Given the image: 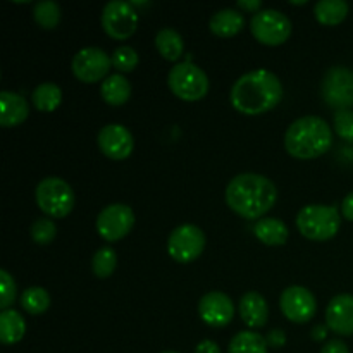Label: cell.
Returning a JSON list of instances; mask_svg holds the SVG:
<instances>
[{
    "mask_svg": "<svg viewBox=\"0 0 353 353\" xmlns=\"http://www.w3.org/2000/svg\"><path fill=\"white\" fill-rule=\"evenodd\" d=\"M278 200V188L269 178L255 172L234 176L226 186V203L234 214L248 221L264 219Z\"/></svg>",
    "mask_w": 353,
    "mask_h": 353,
    "instance_id": "cell-1",
    "label": "cell"
},
{
    "mask_svg": "<svg viewBox=\"0 0 353 353\" xmlns=\"http://www.w3.org/2000/svg\"><path fill=\"white\" fill-rule=\"evenodd\" d=\"M283 99L278 76L268 69H255L236 79L230 93L231 105L245 116H261L274 109Z\"/></svg>",
    "mask_w": 353,
    "mask_h": 353,
    "instance_id": "cell-2",
    "label": "cell"
},
{
    "mask_svg": "<svg viewBox=\"0 0 353 353\" xmlns=\"http://www.w3.org/2000/svg\"><path fill=\"white\" fill-rule=\"evenodd\" d=\"M333 145L331 126L317 116H303L290 124L285 134V148L292 157L310 161L326 154Z\"/></svg>",
    "mask_w": 353,
    "mask_h": 353,
    "instance_id": "cell-3",
    "label": "cell"
},
{
    "mask_svg": "<svg viewBox=\"0 0 353 353\" xmlns=\"http://www.w3.org/2000/svg\"><path fill=\"white\" fill-rule=\"evenodd\" d=\"M341 214L334 205H305L296 216L300 234L312 241H326L338 234Z\"/></svg>",
    "mask_w": 353,
    "mask_h": 353,
    "instance_id": "cell-4",
    "label": "cell"
},
{
    "mask_svg": "<svg viewBox=\"0 0 353 353\" xmlns=\"http://www.w3.org/2000/svg\"><path fill=\"white\" fill-rule=\"evenodd\" d=\"M37 205L45 216L52 219H62L69 216V212L74 207V192L62 178H45L38 183L37 192H34Z\"/></svg>",
    "mask_w": 353,
    "mask_h": 353,
    "instance_id": "cell-5",
    "label": "cell"
},
{
    "mask_svg": "<svg viewBox=\"0 0 353 353\" xmlns=\"http://www.w3.org/2000/svg\"><path fill=\"white\" fill-rule=\"evenodd\" d=\"M168 85L178 99L185 102H199L209 93V78L193 62H179L169 71Z\"/></svg>",
    "mask_w": 353,
    "mask_h": 353,
    "instance_id": "cell-6",
    "label": "cell"
},
{
    "mask_svg": "<svg viewBox=\"0 0 353 353\" xmlns=\"http://www.w3.org/2000/svg\"><path fill=\"white\" fill-rule=\"evenodd\" d=\"M250 31L259 43L278 47L285 43L292 34V21L281 10L265 9L252 17Z\"/></svg>",
    "mask_w": 353,
    "mask_h": 353,
    "instance_id": "cell-7",
    "label": "cell"
},
{
    "mask_svg": "<svg viewBox=\"0 0 353 353\" xmlns=\"http://www.w3.org/2000/svg\"><path fill=\"white\" fill-rule=\"evenodd\" d=\"M321 93L326 105L336 110L353 107V71L345 65L327 69L321 83Z\"/></svg>",
    "mask_w": 353,
    "mask_h": 353,
    "instance_id": "cell-8",
    "label": "cell"
},
{
    "mask_svg": "<svg viewBox=\"0 0 353 353\" xmlns=\"http://www.w3.org/2000/svg\"><path fill=\"white\" fill-rule=\"evenodd\" d=\"M205 234L195 224H181L168 238V254L179 264H190L202 255Z\"/></svg>",
    "mask_w": 353,
    "mask_h": 353,
    "instance_id": "cell-9",
    "label": "cell"
},
{
    "mask_svg": "<svg viewBox=\"0 0 353 353\" xmlns=\"http://www.w3.org/2000/svg\"><path fill=\"white\" fill-rule=\"evenodd\" d=\"M110 65H112V59L105 50L99 47L81 48L79 52H76L71 62L72 74L81 83H88V85L109 78Z\"/></svg>",
    "mask_w": 353,
    "mask_h": 353,
    "instance_id": "cell-10",
    "label": "cell"
},
{
    "mask_svg": "<svg viewBox=\"0 0 353 353\" xmlns=\"http://www.w3.org/2000/svg\"><path fill=\"white\" fill-rule=\"evenodd\" d=\"M102 28L107 37L123 41L134 34L138 28V14L128 2L114 0L102 10Z\"/></svg>",
    "mask_w": 353,
    "mask_h": 353,
    "instance_id": "cell-11",
    "label": "cell"
},
{
    "mask_svg": "<svg viewBox=\"0 0 353 353\" xmlns=\"http://www.w3.org/2000/svg\"><path fill=\"white\" fill-rule=\"evenodd\" d=\"M134 226V212L124 203H110L97 216V231L107 241H119L131 233Z\"/></svg>",
    "mask_w": 353,
    "mask_h": 353,
    "instance_id": "cell-12",
    "label": "cell"
},
{
    "mask_svg": "<svg viewBox=\"0 0 353 353\" xmlns=\"http://www.w3.org/2000/svg\"><path fill=\"white\" fill-rule=\"evenodd\" d=\"M283 316L295 324H305L316 316L317 302L310 290L303 286H288L279 299Z\"/></svg>",
    "mask_w": 353,
    "mask_h": 353,
    "instance_id": "cell-13",
    "label": "cell"
},
{
    "mask_svg": "<svg viewBox=\"0 0 353 353\" xmlns=\"http://www.w3.org/2000/svg\"><path fill=\"white\" fill-rule=\"evenodd\" d=\"M100 152L112 161H124L133 154L134 138L130 130L121 124H105L97 137Z\"/></svg>",
    "mask_w": 353,
    "mask_h": 353,
    "instance_id": "cell-14",
    "label": "cell"
},
{
    "mask_svg": "<svg viewBox=\"0 0 353 353\" xmlns=\"http://www.w3.org/2000/svg\"><path fill=\"white\" fill-rule=\"evenodd\" d=\"M200 319L210 327H224L233 321L234 303L226 293L209 292L199 302Z\"/></svg>",
    "mask_w": 353,
    "mask_h": 353,
    "instance_id": "cell-15",
    "label": "cell"
},
{
    "mask_svg": "<svg viewBox=\"0 0 353 353\" xmlns=\"http://www.w3.org/2000/svg\"><path fill=\"white\" fill-rule=\"evenodd\" d=\"M326 326L340 336L353 334V295H336L326 309Z\"/></svg>",
    "mask_w": 353,
    "mask_h": 353,
    "instance_id": "cell-16",
    "label": "cell"
},
{
    "mask_svg": "<svg viewBox=\"0 0 353 353\" xmlns=\"http://www.w3.org/2000/svg\"><path fill=\"white\" fill-rule=\"evenodd\" d=\"M30 116V105L24 97L14 92L0 93V124L2 128H16Z\"/></svg>",
    "mask_w": 353,
    "mask_h": 353,
    "instance_id": "cell-17",
    "label": "cell"
},
{
    "mask_svg": "<svg viewBox=\"0 0 353 353\" xmlns=\"http://www.w3.org/2000/svg\"><path fill=\"white\" fill-rule=\"evenodd\" d=\"M240 317L248 327L252 330H259V327L265 326L269 319V307L264 296L257 292H248L241 296L240 305Z\"/></svg>",
    "mask_w": 353,
    "mask_h": 353,
    "instance_id": "cell-18",
    "label": "cell"
},
{
    "mask_svg": "<svg viewBox=\"0 0 353 353\" xmlns=\"http://www.w3.org/2000/svg\"><path fill=\"white\" fill-rule=\"evenodd\" d=\"M209 28L216 37L231 38L245 28V16L236 9L217 10L209 21Z\"/></svg>",
    "mask_w": 353,
    "mask_h": 353,
    "instance_id": "cell-19",
    "label": "cell"
},
{
    "mask_svg": "<svg viewBox=\"0 0 353 353\" xmlns=\"http://www.w3.org/2000/svg\"><path fill=\"white\" fill-rule=\"evenodd\" d=\"M254 234L259 241L269 247H281L288 241L290 230L281 219L276 217H265L255 223Z\"/></svg>",
    "mask_w": 353,
    "mask_h": 353,
    "instance_id": "cell-20",
    "label": "cell"
},
{
    "mask_svg": "<svg viewBox=\"0 0 353 353\" xmlns=\"http://www.w3.org/2000/svg\"><path fill=\"white\" fill-rule=\"evenodd\" d=\"M100 95H102L103 102L109 105H124L131 97V85L121 72L110 74L109 78L103 79L102 86H100Z\"/></svg>",
    "mask_w": 353,
    "mask_h": 353,
    "instance_id": "cell-21",
    "label": "cell"
},
{
    "mask_svg": "<svg viewBox=\"0 0 353 353\" xmlns=\"http://www.w3.org/2000/svg\"><path fill=\"white\" fill-rule=\"evenodd\" d=\"M26 334V321L17 310H2L0 314V340L3 345H16Z\"/></svg>",
    "mask_w": 353,
    "mask_h": 353,
    "instance_id": "cell-22",
    "label": "cell"
},
{
    "mask_svg": "<svg viewBox=\"0 0 353 353\" xmlns=\"http://www.w3.org/2000/svg\"><path fill=\"white\" fill-rule=\"evenodd\" d=\"M155 48L162 59L169 62H178L185 52V41L181 34L172 28H164L155 37Z\"/></svg>",
    "mask_w": 353,
    "mask_h": 353,
    "instance_id": "cell-23",
    "label": "cell"
},
{
    "mask_svg": "<svg viewBox=\"0 0 353 353\" xmlns=\"http://www.w3.org/2000/svg\"><path fill=\"white\" fill-rule=\"evenodd\" d=\"M348 9L345 0H321L314 6V16L324 26H338L347 19Z\"/></svg>",
    "mask_w": 353,
    "mask_h": 353,
    "instance_id": "cell-24",
    "label": "cell"
},
{
    "mask_svg": "<svg viewBox=\"0 0 353 353\" xmlns=\"http://www.w3.org/2000/svg\"><path fill=\"white\" fill-rule=\"evenodd\" d=\"M31 100L40 112H54L62 102V90L55 83H41L33 90Z\"/></svg>",
    "mask_w": 353,
    "mask_h": 353,
    "instance_id": "cell-25",
    "label": "cell"
},
{
    "mask_svg": "<svg viewBox=\"0 0 353 353\" xmlns=\"http://www.w3.org/2000/svg\"><path fill=\"white\" fill-rule=\"evenodd\" d=\"M228 353H268V341L255 331H240L230 341Z\"/></svg>",
    "mask_w": 353,
    "mask_h": 353,
    "instance_id": "cell-26",
    "label": "cell"
},
{
    "mask_svg": "<svg viewBox=\"0 0 353 353\" xmlns=\"http://www.w3.org/2000/svg\"><path fill=\"white\" fill-rule=\"evenodd\" d=\"M21 307L31 316H40L50 307V295L41 286H31L21 295Z\"/></svg>",
    "mask_w": 353,
    "mask_h": 353,
    "instance_id": "cell-27",
    "label": "cell"
},
{
    "mask_svg": "<svg viewBox=\"0 0 353 353\" xmlns=\"http://www.w3.org/2000/svg\"><path fill=\"white\" fill-rule=\"evenodd\" d=\"M34 21L43 30H55L61 23V7L52 0H41L34 6Z\"/></svg>",
    "mask_w": 353,
    "mask_h": 353,
    "instance_id": "cell-28",
    "label": "cell"
},
{
    "mask_svg": "<svg viewBox=\"0 0 353 353\" xmlns=\"http://www.w3.org/2000/svg\"><path fill=\"white\" fill-rule=\"evenodd\" d=\"M117 265V255L110 247H102L95 252L92 259V271L97 278L105 279L112 276Z\"/></svg>",
    "mask_w": 353,
    "mask_h": 353,
    "instance_id": "cell-29",
    "label": "cell"
},
{
    "mask_svg": "<svg viewBox=\"0 0 353 353\" xmlns=\"http://www.w3.org/2000/svg\"><path fill=\"white\" fill-rule=\"evenodd\" d=\"M57 236V226L50 217H40L31 224V238L38 245H48Z\"/></svg>",
    "mask_w": 353,
    "mask_h": 353,
    "instance_id": "cell-30",
    "label": "cell"
},
{
    "mask_svg": "<svg viewBox=\"0 0 353 353\" xmlns=\"http://www.w3.org/2000/svg\"><path fill=\"white\" fill-rule=\"evenodd\" d=\"M112 59V65L119 72H131L137 69L138 65V54L133 47H128V45H123V47H117L116 50L110 55Z\"/></svg>",
    "mask_w": 353,
    "mask_h": 353,
    "instance_id": "cell-31",
    "label": "cell"
},
{
    "mask_svg": "<svg viewBox=\"0 0 353 353\" xmlns=\"http://www.w3.org/2000/svg\"><path fill=\"white\" fill-rule=\"evenodd\" d=\"M334 131L341 140L353 143V110H336L333 117Z\"/></svg>",
    "mask_w": 353,
    "mask_h": 353,
    "instance_id": "cell-32",
    "label": "cell"
},
{
    "mask_svg": "<svg viewBox=\"0 0 353 353\" xmlns=\"http://www.w3.org/2000/svg\"><path fill=\"white\" fill-rule=\"evenodd\" d=\"M0 288H2V300H0V309L9 310L16 300V281L7 271H0Z\"/></svg>",
    "mask_w": 353,
    "mask_h": 353,
    "instance_id": "cell-33",
    "label": "cell"
},
{
    "mask_svg": "<svg viewBox=\"0 0 353 353\" xmlns=\"http://www.w3.org/2000/svg\"><path fill=\"white\" fill-rule=\"evenodd\" d=\"M265 341H268V347L281 348L283 345L286 343V334L283 330H272L271 333L265 336Z\"/></svg>",
    "mask_w": 353,
    "mask_h": 353,
    "instance_id": "cell-34",
    "label": "cell"
},
{
    "mask_svg": "<svg viewBox=\"0 0 353 353\" xmlns=\"http://www.w3.org/2000/svg\"><path fill=\"white\" fill-rule=\"evenodd\" d=\"M321 353H350V350L341 340H331L324 345Z\"/></svg>",
    "mask_w": 353,
    "mask_h": 353,
    "instance_id": "cell-35",
    "label": "cell"
},
{
    "mask_svg": "<svg viewBox=\"0 0 353 353\" xmlns=\"http://www.w3.org/2000/svg\"><path fill=\"white\" fill-rule=\"evenodd\" d=\"M238 9L245 10V12H252L255 16L257 12H261L262 9V2L261 0H240V2L236 3Z\"/></svg>",
    "mask_w": 353,
    "mask_h": 353,
    "instance_id": "cell-36",
    "label": "cell"
},
{
    "mask_svg": "<svg viewBox=\"0 0 353 353\" xmlns=\"http://www.w3.org/2000/svg\"><path fill=\"white\" fill-rule=\"evenodd\" d=\"M195 353H221L219 345L212 340H203L196 345Z\"/></svg>",
    "mask_w": 353,
    "mask_h": 353,
    "instance_id": "cell-37",
    "label": "cell"
},
{
    "mask_svg": "<svg viewBox=\"0 0 353 353\" xmlns=\"http://www.w3.org/2000/svg\"><path fill=\"white\" fill-rule=\"evenodd\" d=\"M341 214L347 221H352L353 223V192L348 193L343 199V203H341Z\"/></svg>",
    "mask_w": 353,
    "mask_h": 353,
    "instance_id": "cell-38",
    "label": "cell"
},
{
    "mask_svg": "<svg viewBox=\"0 0 353 353\" xmlns=\"http://www.w3.org/2000/svg\"><path fill=\"white\" fill-rule=\"evenodd\" d=\"M326 326H316L312 330V338L314 340H317V341H321V340H324V338H326Z\"/></svg>",
    "mask_w": 353,
    "mask_h": 353,
    "instance_id": "cell-39",
    "label": "cell"
},
{
    "mask_svg": "<svg viewBox=\"0 0 353 353\" xmlns=\"http://www.w3.org/2000/svg\"><path fill=\"white\" fill-rule=\"evenodd\" d=\"M162 353H179V352H162Z\"/></svg>",
    "mask_w": 353,
    "mask_h": 353,
    "instance_id": "cell-40",
    "label": "cell"
}]
</instances>
